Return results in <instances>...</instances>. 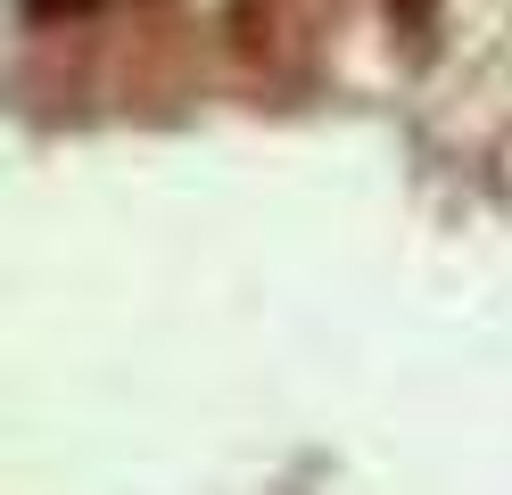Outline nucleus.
Segmentation results:
<instances>
[{"instance_id":"f257e3e1","label":"nucleus","mask_w":512,"mask_h":495,"mask_svg":"<svg viewBox=\"0 0 512 495\" xmlns=\"http://www.w3.org/2000/svg\"><path fill=\"white\" fill-rule=\"evenodd\" d=\"M100 0H25V17H42V25H67V17H91Z\"/></svg>"},{"instance_id":"f03ea898","label":"nucleus","mask_w":512,"mask_h":495,"mask_svg":"<svg viewBox=\"0 0 512 495\" xmlns=\"http://www.w3.org/2000/svg\"><path fill=\"white\" fill-rule=\"evenodd\" d=\"M405 9H422V0H405Z\"/></svg>"}]
</instances>
